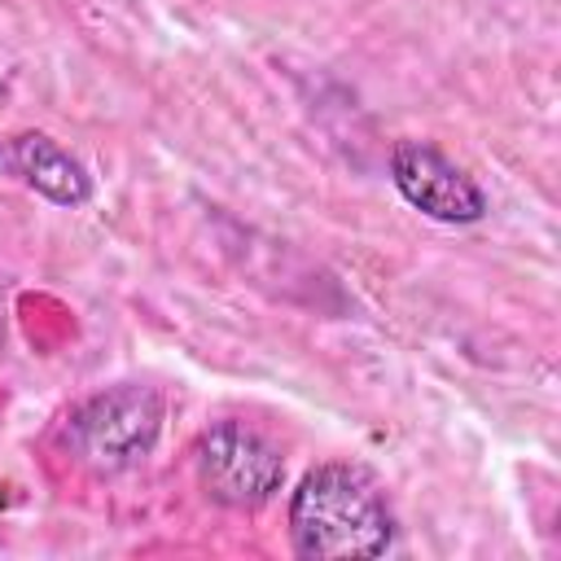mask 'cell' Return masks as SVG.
<instances>
[{
  "label": "cell",
  "mask_w": 561,
  "mask_h": 561,
  "mask_svg": "<svg viewBox=\"0 0 561 561\" xmlns=\"http://www.w3.org/2000/svg\"><path fill=\"white\" fill-rule=\"evenodd\" d=\"M289 535L294 552L311 561L381 557L394 539V517L364 469L320 465L289 500Z\"/></svg>",
  "instance_id": "cell-1"
},
{
  "label": "cell",
  "mask_w": 561,
  "mask_h": 561,
  "mask_svg": "<svg viewBox=\"0 0 561 561\" xmlns=\"http://www.w3.org/2000/svg\"><path fill=\"white\" fill-rule=\"evenodd\" d=\"M162 430V399L149 386H114L70 412V447L96 473H123L145 460Z\"/></svg>",
  "instance_id": "cell-2"
},
{
  "label": "cell",
  "mask_w": 561,
  "mask_h": 561,
  "mask_svg": "<svg viewBox=\"0 0 561 561\" xmlns=\"http://www.w3.org/2000/svg\"><path fill=\"white\" fill-rule=\"evenodd\" d=\"M197 478L215 504L254 508L280 486L285 460L280 447L254 425L219 421L197 438Z\"/></svg>",
  "instance_id": "cell-3"
},
{
  "label": "cell",
  "mask_w": 561,
  "mask_h": 561,
  "mask_svg": "<svg viewBox=\"0 0 561 561\" xmlns=\"http://www.w3.org/2000/svg\"><path fill=\"white\" fill-rule=\"evenodd\" d=\"M390 175L399 184V193L425 210L430 219L443 224H473L486 215V197L482 188L434 145L425 140H399L390 153Z\"/></svg>",
  "instance_id": "cell-4"
},
{
  "label": "cell",
  "mask_w": 561,
  "mask_h": 561,
  "mask_svg": "<svg viewBox=\"0 0 561 561\" xmlns=\"http://www.w3.org/2000/svg\"><path fill=\"white\" fill-rule=\"evenodd\" d=\"M4 167H13L35 193H44L48 202L57 206H83L92 197V184L83 175V167L48 136L39 131H26L18 140H9L4 149Z\"/></svg>",
  "instance_id": "cell-5"
}]
</instances>
